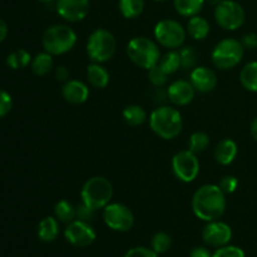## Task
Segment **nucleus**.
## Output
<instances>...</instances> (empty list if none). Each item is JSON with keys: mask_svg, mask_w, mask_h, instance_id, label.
Wrapping results in <instances>:
<instances>
[{"mask_svg": "<svg viewBox=\"0 0 257 257\" xmlns=\"http://www.w3.org/2000/svg\"><path fill=\"white\" fill-rule=\"evenodd\" d=\"M220 188L226 193V195H231L237 190L238 180L235 176H225L222 180L220 181Z\"/></svg>", "mask_w": 257, "mask_h": 257, "instance_id": "c9c22d12", "label": "nucleus"}, {"mask_svg": "<svg viewBox=\"0 0 257 257\" xmlns=\"http://www.w3.org/2000/svg\"><path fill=\"white\" fill-rule=\"evenodd\" d=\"M238 153L237 145L231 138L220 141L215 148L216 162L221 166H230L236 160Z\"/></svg>", "mask_w": 257, "mask_h": 257, "instance_id": "a211bd4d", "label": "nucleus"}, {"mask_svg": "<svg viewBox=\"0 0 257 257\" xmlns=\"http://www.w3.org/2000/svg\"><path fill=\"white\" fill-rule=\"evenodd\" d=\"M7 35H8V25L7 23H5V20L0 18V44L7 39Z\"/></svg>", "mask_w": 257, "mask_h": 257, "instance_id": "79ce46f5", "label": "nucleus"}, {"mask_svg": "<svg viewBox=\"0 0 257 257\" xmlns=\"http://www.w3.org/2000/svg\"><path fill=\"white\" fill-rule=\"evenodd\" d=\"M241 43H242L245 49H255V48H257V34H255V33H247V34L242 37Z\"/></svg>", "mask_w": 257, "mask_h": 257, "instance_id": "58836bf2", "label": "nucleus"}, {"mask_svg": "<svg viewBox=\"0 0 257 257\" xmlns=\"http://www.w3.org/2000/svg\"><path fill=\"white\" fill-rule=\"evenodd\" d=\"M145 0H119L118 8L125 19H136L145 10Z\"/></svg>", "mask_w": 257, "mask_h": 257, "instance_id": "cd10ccee", "label": "nucleus"}, {"mask_svg": "<svg viewBox=\"0 0 257 257\" xmlns=\"http://www.w3.org/2000/svg\"><path fill=\"white\" fill-rule=\"evenodd\" d=\"M64 237L72 246L87 247L94 242L97 238V233L89 222L74 220L73 222L68 223L65 227Z\"/></svg>", "mask_w": 257, "mask_h": 257, "instance_id": "f8f14e48", "label": "nucleus"}, {"mask_svg": "<svg viewBox=\"0 0 257 257\" xmlns=\"http://www.w3.org/2000/svg\"><path fill=\"white\" fill-rule=\"evenodd\" d=\"M205 4V0H173V7H175L176 12L181 17L186 18H191L200 14Z\"/></svg>", "mask_w": 257, "mask_h": 257, "instance_id": "b1692460", "label": "nucleus"}, {"mask_svg": "<svg viewBox=\"0 0 257 257\" xmlns=\"http://www.w3.org/2000/svg\"><path fill=\"white\" fill-rule=\"evenodd\" d=\"M187 34L195 40H203L208 37L211 32V25L206 18L201 15L191 17L187 23Z\"/></svg>", "mask_w": 257, "mask_h": 257, "instance_id": "412c9836", "label": "nucleus"}, {"mask_svg": "<svg viewBox=\"0 0 257 257\" xmlns=\"http://www.w3.org/2000/svg\"><path fill=\"white\" fill-rule=\"evenodd\" d=\"M124 257H158V253L155 252L152 248L138 246V247H133L128 250Z\"/></svg>", "mask_w": 257, "mask_h": 257, "instance_id": "e433bc0d", "label": "nucleus"}, {"mask_svg": "<svg viewBox=\"0 0 257 257\" xmlns=\"http://www.w3.org/2000/svg\"><path fill=\"white\" fill-rule=\"evenodd\" d=\"M245 54L241 40L233 38H225L215 45L211 54L213 65L221 70H228L237 67Z\"/></svg>", "mask_w": 257, "mask_h": 257, "instance_id": "0eeeda50", "label": "nucleus"}, {"mask_svg": "<svg viewBox=\"0 0 257 257\" xmlns=\"http://www.w3.org/2000/svg\"><path fill=\"white\" fill-rule=\"evenodd\" d=\"M150 127L162 140H175L182 132V114L177 108L160 105L150 114Z\"/></svg>", "mask_w": 257, "mask_h": 257, "instance_id": "f03ea898", "label": "nucleus"}, {"mask_svg": "<svg viewBox=\"0 0 257 257\" xmlns=\"http://www.w3.org/2000/svg\"><path fill=\"white\" fill-rule=\"evenodd\" d=\"M153 34L158 44L170 50H175L183 47L187 32L177 20L163 19L156 24Z\"/></svg>", "mask_w": 257, "mask_h": 257, "instance_id": "6e6552de", "label": "nucleus"}, {"mask_svg": "<svg viewBox=\"0 0 257 257\" xmlns=\"http://www.w3.org/2000/svg\"><path fill=\"white\" fill-rule=\"evenodd\" d=\"M13 107V98L7 90L0 89V119L10 112Z\"/></svg>", "mask_w": 257, "mask_h": 257, "instance_id": "f704fd0d", "label": "nucleus"}, {"mask_svg": "<svg viewBox=\"0 0 257 257\" xmlns=\"http://www.w3.org/2000/svg\"><path fill=\"white\" fill-rule=\"evenodd\" d=\"M151 246H152V250L157 252L158 255L166 253L172 246V238L168 233L161 231V232H157L153 236L152 241H151Z\"/></svg>", "mask_w": 257, "mask_h": 257, "instance_id": "2f4dec72", "label": "nucleus"}, {"mask_svg": "<svg viewBox=\"0 0 257 257\" xmlns=\"http://www.w3.org/2000/svg\"><path fill=\"white\" fill-rule=\"evenodd\" d=\"M53 67H54V60H53V55L49 54L48 52L38 53L30 63V68H32L33 73L38 77H44V75L49 74L52 72Z\"/></svg>", "mask_w": 257, "mask_h": 257, "instance_id": "4be33fe9", "label": "nucleus"}, {"mask_svg": "<svg viewBox=\"0 0 257 257\" xmlns=\"http://www.w3.org/2000/svg\"><path fill=\"white\" fill-rule=\"evenodd\" d=\"M190 82L192 83L196 92L210 93L217 87V75L208 67H196L191 70Z\"/></svg>", "mask_w": 257, "mask_h": 257, "instance_id": "dca6fc26", "label": "nucleus"}, {"mask_svg": "<svg viewBox=\"0 0 257 257\" xmlns=\"http://www.w3.org/2000/svg\"><path fill=\"white\" fill-rule=\"evenodd\" d=\"M127 55L133 64L146 70L156 67L162 57L157 43L147 37L132 38L127 44Z\"/></svg>", "mask_w": 257, "mask_h": 257, "instance_id": "39448f33", "label": "nucleus"}, {"mask_svg": "<svg viewBox=\"0 0 257 257\" xmlns=\"http://www.w3.org/2000/svg\"><path fill=\"white\" fill-rule=\"evenodd\" d=\"M240 82L246 90L257 93V62H250L241 69Z\"/></svg>", "mask_w": 257, "mask_h": 257, "instance_id": "a878e982", "label": "nucleus"}, {"mask_svg": "<svg viewBox=\"0 0 257 257\" xmlns=\"http://www.w3.org/2000/svg\"><path fill=\"white\" fill-rule=\"evenodd\" d=\"M123 119L131 127H138L142 125L147 120L148 115L145 108L140 104H130L123 109Z\"/></svg>", "mask_w": 257, "mask_h": 257, "instance_id": "5701e85b", "label": "nucleus"}, {"mask_svg": "<svg viewBox=\"0 0 257 257\" xmlns=\"http://www.w3.org/2000/svg\"><path fill=\"white\" fill-rule=\"evenodd\" d=\"M87 80L92 87L104 89L110 80V74L107 68L100 63H93L87 67Z\"/></svg>", "mask_w": 257, "mask_h": 257, "instance_id": "6ab92c4d", "label": "nucleus"}, {"mask_svg": "<svg viewBox=\"0 0 257 257\" xmlns=\"http://www.w3.org/2000/svg\"><path fill=\"white\" fill-rule=\"evenodd\" d=\"M210 146V136L205 132H195L188 140V150L198 155L207 150Z\"/></svg>", "mask_w": 257, "mask_h": 257, "instance_id": "c756f323", "label": "nucleus"}, {"mask_svg": "<svg viewBox=\"0 0 257 257\" xmlns=\"http://www.w3.org/2000/svg\"><path fill=\"white\" fill-rule=\"evenodd\" d=\"M166 92L170 102L177 107L188 105L195 99L196 95V89L193 88L192 83L185 79H177L172 82Z\"/></svg>", "mask_w": 257, "mask_h": 257, "instance_id": "2eb2a0df", "label": "nucleus"}, {"mask_svg": "<svg viewBox=\"0 0 257 257\" xmlns=\"http://www.w3.org/2000/svg\"><path fill=\"white\" fill-rule=\"evenodd\" d=\"M212 257H246V255L242 248L237 247V246L226 245L222 247H218L212 253Z\"/></svg>", "mask_w": 257, "mask_h": 257, "instance_id": "72a5a7b5", "label": "nucleus"}, {"mask_svg": "<svg viewBox=\"0 0 257 257\" xmlns=\"http://www.w3.org/2000/svg\"><path fill=\"white\" fill-rule=\"evenodd\" d=\"M205 2L207 3V4L213 5V7H217V5L220 4V3L222 2V0H205Z\"/></svg>", "mask_w": 257, "mask_h": 257, "instance_id": "c03bdc74", "label": "nucleus"}, {"mask_svg": "<svg viewBox=\"0 0 257 257\" xmlns=\"http://www.w3.org/2000/svg\"><path fill=\"white\" fill-rule=\"evenodd\" d=\"M38 2H40V3H52V2H55V0H38Z\"/></svg>", "mask_w": 257, "mask_h": 257, "instance_id": "a18cd8bd", "label": "nucleus"}, {"mask_svg": "<svg viewBox=\"0 0 257 257\" xmlns=\"http://www.w3.org/2000/svg\"><path fill=\"white\" fill-rule=\"evenodd\" d=\"M180 52L181 57V68L183 70H192L197 67V53H196L195 48L191 45H186V47H181Z\"/></svg>", "mask_w": 257, "mask_h": 257, "instance_id": "7c9ffc66", "label": "nucleus"}, {"mask_svg": "<svg viewBox=\"0 0 257 257\" xmlns=\"http://www.w3.org/2000/svg\"><path fill=\"white\" fill-rule=\"evenodd\" d=\"M89 87L78 79H69L62 87V95L70 104H83L89 98Z\"/></svg>", "mask_w": 257, "mask_h": 257, "instance_id": "f3484780", "label": "nucleus"}, {"mask_svg": "<svg viewBox=\"0 0 257 257\" xmlns=\"http://www.w3.org/2000/svg\"><path fill=\"white\" fill-rule=\"evenodd\" d=\"M153 2H158V3H161V2H166V0H153Z\"/></svg>", "mask_w": 257, "mask_h": 257, "instance_id": "49530a36", "label": "nucleus"}, {"mask_svg": "<svg viewBox=\"0 0 257 257\" xmlns=\"http://www.w3.org/2000/svg\"><path fill=\"white\" fill-rule=\"evenodd\" d=\"M59 221L53 216H47L38 225V237L43 242H53L59 236Z\"/></svg>", "mask_w": 257, "mask_h": 257, "instance_id": "aec40b11", "label": "nucleus"}, {"mask_svg": "<svg viewBox=\"0 0 257 257\" xmlns=\"http://www.w3.org/2000/svg\"><path fill=\"white\" fill-rule=\"evenodd\" d=\"M202 240L208 246L222 247L232 240V228L223 221H210L202 230Z\"/></svg>", "mask_w": 257, "mask_h": 257, "instance_id": "ddd939ff", "label": "nucleus"}, {"mask_svg": "<svg viewBox=\"0 0 257 257\" xmlns=\"http://www.w3.org/2000/svg\"><path fill=\"white\" fill-rule=\"evenodd\" d=\"M95 211L92 208L88 207L84 203H80L79 206H77V220L85 221V222H90V221L94 218Z\"/></svg>", "mask_w": 257, "mask_h": 257, "instance_id": "4c0bfd02", "label": "nucleus"}, {"mask_svg": "<svg viewBox=\"0 0 257 257\" xmlns=\"http://www.w3.org/2000/svg\"><path fill=\"white\" fill-rule=\"evenodd\" d=\"M200 167L197 155L190 150L180 151L172 158L173 175L181 182H193L200 173Z\"/></svg>", "mask_w": 257, "mask_h": 257, "instance_id": "9b49d317", "label": "nucleus"}, {"mask_svg": "<svg viewBox=\"0 0 257 257\" xmlns=\"http://www.w3.org/2000/svg\"><path fill=\"white\" fill-rule=\"evenodd\" d=\"M148 80L152 83L155 87L162 88L163 85H166L168 80V74H166L162 69L160 68V65H156V67L151 68L148 70Z\"/></svg>", "mask_w": 257, "mask_h": 257, "instance_id": "473e14b6", "label": "nucleus"}, {"mask_svg": "<svg viewBox=\"0 0 257 257\" xmlns=\"http://www.w3.org/2000/svg\"><path fill=\"white\" fill-rule=\"evenodd\" d=\"M77 33L65 24H54L48 28L42 38V44L49 54L62 55L70 52L77 44Z\"/></svg>", "mask_w": 257, "mask_h": 257, "instance_id": "7ed1b4c3", "label": "nucleus"}, {"mask_svg": "<svg viewBox=\"0 0 257 257\" xmlns=\"http://www.w3.org/2000/svg\"><path fill=\"white\" fill-rule=\"evenodd\" d=\"M55 79L59 80V82H68L70 78V70L68 69L65 65H59V67L55 68Z\"/></svg>", "mask_w": 257, "mask_h": 257, "instance_id": "ea45409f", "label": "nucleus"}, {"mask_svg": "<svg viewBox=\"0 0 257 257\" xmlns=\"http://www.w3.org/2000/svg\"><path fill=\"white\" fill-rule=\"evenodd\" d=\"M103 221L108 228L117 232H127L135 225V215L128 206L110 202L103 208Z\"/></svg>", "mask_w": 257, "mask_h": 257, "instance_id": "9d476101", "label": "nucleus"}, {"mask_svg": "<svg viewBox=\"0 0 257 257\" xmlns=\"http://www.w3.org/2000/svg\"><path fill=\"white\" fill-rule=\"evenodd\" d=\"M215 20L222 29L237 30L245 23L246 14L242 5L235 0H222L215 7Z\"/></svg>", "mask_w": 257, "mask_h": 257, "instance_id": "1a4fd4ad", "label": "nucleus"}, {"mask_svg": "<svg viewBox=\"0 0 257 257\" xmlns=\"http://www.w3.org/2000/svg\"><path fill=\"white\" fill-rule=\"evenodd\" d=\"M54 217L59 222L70 223L77 220V207L68 200H60L54 206Z\"/></svg>", "mask_w": 257, "mask_h": 257, "instance_id": "393cba45", "label": "nucleus"}, {"mask_svg": "<svg viewBox=\"0 0 257 257\" xmlns=\"http://www.w3.org/2000/svg\"><path fill=\"white\" fill-rule=\"evenodd\" d=\"M32 55L28 50L18 49L10 53L7 57V65L13 70L24 69L32 63Z\"/></svg>", "mask_w": 257, "mask_h": 257, "instance_id": "c85d7f7f", "label": "nucleus"}, {"mask_svg": "<svg viewBox=\"0 0 257 257\" xmlns=\"http://www.w3.org/2000/svg\"><path fill=\"white\" fill-rule=\"evenodd\" d=\"M227 207L226 193L218 185H203L192 197L195 216L205 222L220 220Z\"/></svg>", "mask_w": 257, "mask_h": 257, "instance_id": "f257e3e1", "label": "nucleus"}, {"mask_svg": "<svg viewBox=\"0 0 257 257\" xmlns=\"http://www.w3.org/2000/svg\"><path fill=\"white\" fill-rule=\"evenodd\" d=\"M82 202L94 211L103 210L113 198V186L103 176H94L87 180L80 191Z\"/></svg>", "mask_w": 257, "mask_h": 257, "instance_id": "20e7f679", "label": "nucleus"}, {"mask_svg": "<svg viewBox=\"0 0 257 257\" xmlns=\"http://www.w3.org/2000/svg\"><path fill=\"white\" fill-rule=\"evenodd\" d=\"M117 50V40L113 33L104 28H98L87 40V54L93 63L108 62Z\"/></svg>", "mask_w": 257, "mask_h": 257, "instance_id": "423d86ee", "label": "nucleus"}, {"mask_svg": "<svg viewBox=\"0 0 257 257\" xmlns=\"http://www.w3.org/2000/svg\"><path fill=\"white\" fill-rule=\"evenodd\" d=\"M250 132H251V136H252L253 140H255L257 142V117L252 120V122H251Z\"/></svg>", "mask_w": 257, "mask_h": 257, "instance_id": "37998d69", "label": "nucleus"}, {"mask_svg": "<svg viewBox=\"0 0 257 257\" xmlns=\"http://www.w3.org/2000/svg\"><path fill=\"white\" fill-rule=\"evenodd\" d=\"M158 65H160V68L166 73V74H175V73L178 72L181 68L180 52H178L177 49L168 50L165 55L161 57Z\"/></svg>", "mask_w": 257, "mask_h": 257, "instance_id": "bb28decb", "label": "nucleus"}, {"mask_svg": "<svg viewBox=\"0 0 257 257\" xmlns=\"http://www.w3.org/2000/svg\"><path fill=\"white\" fill-rule=\"evenodd\" d=\"M190 257H212V253L210 250L202 246H197V247L192 248L190 252Z\"/></svg>", "mask_w": 257, "mask_h": 257, "instance_id": "a19ab883", "label": "nucleus"}, {"mask_svg": "<svg viewBox=\"0 0 257 257\" xmlns=\"http://www.w3.org/2000/svg\"><path fill=\"white\" fill-rule=\"evenodd\" d=\"M90 0H55V10L69 23L82 22L89 14Z\"/></svg>", "mask_w": 257, "mask_h": 257, "instance_id": "4468645a", "label": "nucleus"}]
</instances>
